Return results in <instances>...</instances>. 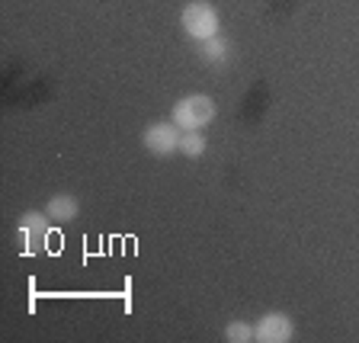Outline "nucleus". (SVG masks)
Instances as JSON below:
<instances>
[{
	"label": "nucleus",
	"mask_w": 359,
	"mask_h": 343,
	"mask_svg": "<svg viewBox=\"0 0 359 343\" xmlns=\"http://www.w3.org/2000/svg\"><path fill=\"white\" fill-rule=\"evenodd\" d=\"M180 22H183L187 36L196 39V42H209V39L218 36V13L212 4H205V0L187 4L183 13H180Z\"/></svg>",
	"instance_id": "f03ea898"
},
{
	"label": "nucleus",
	"mask_w": 359,
	"mask_h": 343,
	"mask_svg": "<svg viewBox=\"0 0 359 343\" xmlns=\"http://www.w3.org/2000/svg\"><path fill=\"white\" fill-rule=\"evenodd\" d=\"M215 119V100L205 97V93H193V97H183L170 112V122L183 132H199L209 122Z\"/></svg>",
	"instance_id": "f257e3e1"
},
{
	"label": "nucleus",
	"mask_w": 359,
	"mask_h": 343,
	"mask_svg": "<svg viewBox=\"0 0 359 343\" xmlns=\"http://www.w3.org/2000/svg\"><path fill=\"white\" fill-rule=\"evenodd\" d=\"M202 58L209 61V65H224L228 61V42L224 39H209V42H202Z\"/></svg>",
	"instance_id": "0eeeda50"
},
{
	"label": "nucleus",
	"mask_w": 359,
	"mask_h": 343,
	"mask_svg": "<svg viewBox=\"0 0 359 343\" xmlns=\"http://www.w3.org/2000/svg\"><path fill=\"white\" fill-rule=\"evenodd\" d=\"M254 334L260 343H285V340H292V321L283 311H269L257 321Z\"/></svg>",
	"instance_id": "20e7f679"
},
{
	"label": "nucleus",
	"mask_w": 359,
	"mask_h": 343,
	"mask_svg": "<svg viewBox=\"0 0 359 343\" xmlns=\"http://www.w3.org/2000/svg\"><path fill=\"white\" fill-rule=\"evenodd\" d=\"M180 135L183 132H180L173 122H151V126L144 128L142 142H144V148H148L151 154L170 157L173 151H180Z\"/></svg>",
	"instance_id": "7ed1b4c3"
},
{
	"label": "nucleus",
	"mask_w": 359,
	"mask_h": 343,
	"mask_svg": "<svg viewBox=\"0 0 359 343\" xmlns=\"http://www.w3.org/2000/svg\"><path fill=\"white\" fill-rule=\"evenodd\" d=\"M224 340H228V343H250V340H257V334H254V328H250V324L231 321L228 328H224Z\"/></svg>",
	"instance_id": "1a4fd4ad"
},
{
	"label": "nucleus",
	"mask_w": 359,
	"mask_h": 343,
	"mask_svg": "<svg viewBox=\"0 0 359 343\" xmlns=\"http://www.w3.org/2000/svg\"><path fill=\"white\" fill-rule=\"evenodd\" d=\"M202 151H205V138H202V132H183L180 135V154L202 157Z\"/></svg>",
	"instance_id": "6e6552de"
},
{
	"label": "nucleus",
	"mask_w": 359,
	"mask_h": 343,
	"mask_svg": "<svg viewBox=\"0 0 359 343\" xmlns=\"http://www.w3.org/2000/svg\"><path fill=\"white\" fill-rule=\"evenodd\" d=\"M45 212H48L52 222H74L77 218V199L74 196H52L48 206H45Z\"/></svg>",
	"instance_id": "423d86ee"
},
{
	"label": "nucleus",
	"mask_w": 359,
	"mask_h": 343,
	"mask_svg": "<svg viewBox=\"0 0 359 343\" xmlns=\"http://www.w3.org/2000/svg\"><path fill=\"white\" fill-rule=\"evenodd\" d=\"M48 212H26V215L20 218V238L26 241V247L29 250H39V247L45 244V238H48Z\"/></svg>",
	"instance_id": "39448f33"
}]
</instances>
